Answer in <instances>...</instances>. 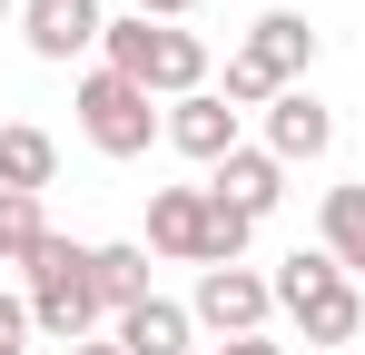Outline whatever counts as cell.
Listing matches in <instances>:
<instances>
[{"label": "cell", "mask_w": 365, "mask_h": 355, "mask_svg": "<svg viewBox=\"0 0 365 355\" xmlns=\"http://www.w3.org/2000/svg\"><path fill=\"white\" fill-rule=\"evenodd\" d=\"M187 326H197L187 306L148 296V306H128V316H119V336H109V346H119V355H187Z\"/></svg>", "instance_id": "cell-13"}, {"label": "cell", "mask_w": 365, "mask_h": 355, "mask_svg": "<svg viewBox=\"0 0 365 355\" xmlns=\"http://www.w3.org/2000/svg\"><path fill=\"white\" fill-rule=\"evenodd\" d=\"M227 355H277V346H267V336H237V346H227Z\"/></svg>", "instance_id": "cell-20"}, {"label": "cell", "mask_w": 365, "mask_h": 355, "mask_svg": "<svg viewBox=\"0 0 365 355\" xmlns=\"http://www.w3.org/2000/svg\"><path fill=\"white\" fill-rule=\"evenodd\" d=\"M326 257L365 277V187H326Z\"/></svg>", "instance_id": "cell-15"}, {"label": "cell", "mask_w": 365, "mask_h": 355, "mask_svg": "<svg viewBox=\"0 0 365 355\" xmlns=\"http://www.w3.org/2000/svg\"><path fill=\"white\" fill-rule=\"evenodd\" d=\"M326 138H336V118H326L316 89H277V99H267V158H277V168L326 158Z\"/></svg>", "instance_id": "cell-7"}, {"label": "cell", "mask_w": 365, "mask_h": 355, "mask_svg": "<svg viewBox=\"0 0 365 355\" xmlns=\"http://www.w3.org/2000/svg\"><path fill=\"white\" fill-rule=\"evenodd\" d=\"M267 287H277V306L306 326V346H346V336H365V296H356V277H346L326 247H316V257L297 247Z\"/></svg>", "instance_id": "cell-2"}, {"label": "cell", "mask_w": 365, "mask_h": 355, "mask_svg": "<svg viewBox=\"0 0 365 355\" xmlns=\"http://www.w3.org/2000/svg\"><path fill=\"white\" fill-rule=\"evenodd\" d=\"M267 306H277L267 277H247V267H197V306H187V316H197V326H217V336L237 346V336L267 326Z\"/></svg>", "instance_id": "cell-6"}, {"label": "cell", "mask_w": 365, "mask_h": 355, "mask_svg": "<svg viewBox=\"0 0 365 355\" xmlns=\"http://www.w3.org/2000/svg\"><path fill=\"white\" fill-rule=\"evenodd\" d=\"M69 355H119V346H69Z\"/></svg>", "instance_id": "cell-21"}, {"label": "cell", "mask_w": 365, "mask_h": 355, "mask_svg": "<svg viewBox=\"0 0 365 355\" xmlns=\"http://www.w3.org/2000/svg\"><path fill=\"white\" fill-rule=\"evenodd\" d=\"M306 59H316V30H306V10H267L257 30H247V50L227 59V109H267L277 89H297Z\"/></svg>", "instance_id": "cell-4"}, {"label": "cell", "mask_w": 365, "mask_h": 355, "mask_svg": "<svg viewBox=\"0 0 365 355\" xmlns=\"http://www.w3.org/2000/svg\"><path fill=\"white\" fill-rule=\"evenodd\" d=\"M40 247H50V217H40V197L0 187V267H30Z\"/></svg>", "instance_id": "cell-16"}, {"label": "cell", "mask_w": 365, "mask_h": 355, "mask_svg": "<svg viewBox=\"0 0 365 355\" xmlns=\"http://www.w3.org/2000/svg\"><path fill=\"white\" fill-rule=\"evenodd\" d=\"M89 277H99V306L109 316L148 306V247H89Z\"/></svg>", "instance_id": "cell-14"}, {"label": "cell", "mask_w": 365, "mask_h": 355, "mask_svg": "<svg viewBox=\"0 0 365 355\" xmlns=\"http://www.w3.org/2000/svg\"><path fill=\"white\" fill-rule=\"evenodd\" d=\"M168 148H187V158H227L237 148V109H227V89H197V99H178L168 109Z\"/></svg>", "instance_id": "cell-10"}, {"label": "cell", "mask_w": 365, "mask_h": 355, "mask_svg": "<svg viewBox=\"0 0 365 355\" xmlns=\"http://www.w3.org/2000/svg\"><path fill=\"white\" fill-rule=\"evenodd\" d=\"M247 237H257V217H237V207L207 187V267H237V257H247Z\"/></svg>", "instance_id": "cell-17"}, {"label": "cell", "mask_w": 365, "mask_h": 355, "mask_svg": "<svg viewBox=\"0 0 365 355\" xmlns=\"http://www.w3.org/2000/svg\"><path fill=\"white\" fill-rule=\"evenodd\" d=\"M197 0H138V20H187Z\"/></svg>", "instance_id": "cell-19"}, {"label": "cell", "mask_w": 365, "mask_h": 355, "mask_svg": "<svg viewBox=\"0 0 365 355\" xmlns=\"http://www.w3.org/2000/svg\"><path fill=\"white\" fill-rule=\"evenodd\" d=\"M79 128H89V148H99V158H148V138H158L168 118L148 109V89H138V79L89 69V79H79Z\"/></svg>", "instance_id": "cell-5"}, {"label": "cell", "mask_w": 365, "mask_h": 355, "mask_svg": "<svg viewBox=\"0 0 365 355\" xmlns=\"http://www.w3.org/2000/svg\"><path fill=\"white\" fill-rule=\"evenodd\" d=\"M0 10H10V0H0Z\"/></svg>", "instance_id": "cell-22"}, {"label": "cell", "mask_w": 365, "mask_h": 355, "mask_svg": "<svg viewBox=\"0 0 365 355\" xmlns=\"http://www.w3.org/2000/svg\"><path fill=\"white\" fill-rule=\"evenodd\" d=\"M148 247L207 267V187H158V197H148Z\"/></svg>", "instance_id": "cell-9"}, {"label": "cell", "mask_w": 365, "mask_h": 355, "mask_svg": "<svg viewBox=\"0 0 365 355\" xmlns=\"http://www.w3.org/2000/svg\"><path fill=\"white\" fill-rule=\"evenodd\" d=\"M99 316H109V306H99V277H89V247H69V237L50 227V247L30 257V326L60 336V355H69V346H89Z\"/></svg>", "instance_id": "cell-3"}, {"label": "cell", "mask_w": 365, "mask_h": 355, "mask_svg": "<svg viewBox=\"0 0 365 355\" xmlns=\"http://www.w3.org/2000/svg\"><path fill=\"white\" fill-rule=\"evenodd\" d=\"M20 336H30V296H0V355H20Z\"/></svg>", "instance_id": "cell-18"}, {"label": "cell", "mask_w": 365, "mask_h": 355, "mask_svg": "<svg viewBox=\"0 0 365 355\" xmlns=\"http://www.w3.org/2000/svg\"><path fill=\"white\" fill-rule=\"evenodd\" d=\"M20 30H30L40 59H79L109 20H99V0H20Z\"/></svg>", "instance_id": "cell-8"}, {"label": "cell", "mask_w": 365, "mask_h": 355, "mask_svg": "<svg viewBox=\"0 0 365 355\" xmlns=\"http://www.w3.org/2000/svg\"><path fill=\"white\" fill-rule=\"evenodd\" d=\"M207 187H217V197H227V207H237V217H267V207H277V197H287V168H277V158H267V148H227V158H217V178H207Z\"/></svg>", "instance_id": "cell-11"}, {"label": "cell", "mask_w": 365, "mask_h": 355, "mask_svg": "<svg viewBox=\"0 0 365 355\" xmlns=\"http://www.w3.org/2000/svg\"><path fill=\"white\" fill-rule=\"evenodd\" d=\"M99 50L119 79H138L148 99H197L207 89V40L197 30H168V20H109Z\"/></svg>", "instance_id": "cell-1"}, {"label": "cell", "mask_w": 365, "mask_h": 355, "mask_svg": "<svg viewBox=\"0 0 365 355\" xmlns=\"http://www.w3.org/2000/svg\"><path fill=\"white\" fill-rule=\"evenodd\" d=\"M50 178H60V138H50V128H30V118H10V128H0V187L40 197Z\"/></svg>", "instance_id": "cell-12"}]
</instances>
